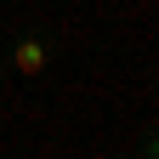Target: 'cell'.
I'll return each instance as SVG.
<instances>
[{
	"mask_svg": "<svg viewBox=\"0 0 159 159\" xmlns=\"http://www.w3.org/2000/svg\"><path fill=\"white\" fill-rule=\"evenodd\" d=\"M57 51H63V40H57L51 29L23 23V29H11V40H6V68L17 80H46L51 63H57Z\"/></svg>",
	"mask_w": 159,
	"mask_h": 159,
	"instance_id": "1",
	"label": "cell"
},
{
	"mask_svg": "<svg viewBox=\"0 0 159 159\" xmlns=\"http://www.w3.org/2000/svg\"><path fill=\"white\" fill-rule=\"evenodd\" d=\"M131 148H136V153H148V159H159V119H148V125H142V136H136Z\"/></svg>",
	"mask_w": 159,
	"mask_h": 159,
	"instance_id": "2",
	"label": "cell"
},
{
	"mask_svg": "<svg viewBox=\"0 0 159 159\" xmlns=\"http://www.w3.org/2000/svg\"><path fill=\"white\" fill-rule=\"evenodd\" d=\"M6 74H11V68H6V57H0V85H6Z\"/></svg>",
	"mask_w": 159,
	"mask_h": 159,
	"instance_id": "3",
	"label": "cell"
}]
</instances>
